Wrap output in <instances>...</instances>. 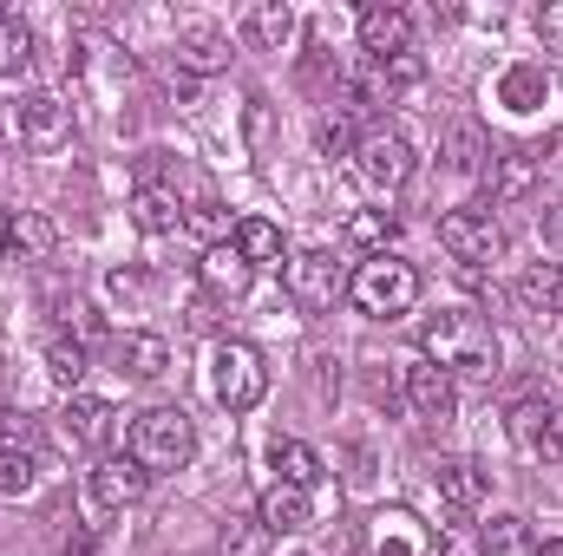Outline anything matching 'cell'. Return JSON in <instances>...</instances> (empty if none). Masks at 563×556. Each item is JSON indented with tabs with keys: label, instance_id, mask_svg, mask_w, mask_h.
Returning <instances> with one entry per match:
<instances>
[{
	"label": "cell",
	"instance_id": "6da1fadb",
	"mask_svg": "<svg viewBox=\"0 0 563 556\" xmlns=\"http://www.w3.org/2000/svg\"><path fill=\"white\" fill-rule=\"evenodd\" d=\"M420 360L445 367L452 380L459 374L465 380H492L498 374V327L485 314H472V308H439L420 334Z\"/></svg>",
	"mask_w": 563,
	"mask_h": 556
},
{
	"label": "cell",
	"instance_id": "7a4b0ae2",
	"mask_svg": "<svg viewBox=\"0 0 563 556\" xmlns=\"http://www.w3.org/2000/svg\"><path fill=\"white\" fill-rule=\"evenodd\" d=\"M125 452L139 458L144 471H184L197 458V425H190L184 407H151V413L132 419Z\"/></svg>",
	"mask_w": 563,
	"mask_h": 556
},
{
	"label": "cell",
	"instance_id": "3957f363",
	"mask_svg": "<svg viewBox=\"0 0 563 556\" xmlns=\"http://www.w3.org/2000/svg\"><path fill=\"white\" fill-rule=\"evenodd\" d=\"M347 301H354L361 314H374V321H394V314H407V308L420 301V269H413L407 256H367V263L347 276Z\"/></svg>",
	"mask_w": 563,
	"mask_h": 556
},
{
	"label": "cell",
	"instance_id": "277c9868",
	"mask_svg": "<svg viewBox=\"0 0 563 556\" xmlns=\"http://www.w3.org/2000/svg\"><path fill=\"white\" fill-rule=\"evenodd\" d=\"M210 393L223 413H256L269 393V360L250 341H217L210 347Z\"/></svg>",
	"mask_w": 563,
	"mask_h": 556
},
{
	"label": "cell",
	"instance_id": "5b68a950",
	"mask_svg": "<svg viewBox=\"0 0 563 556\" xmlns=\"http://www.w3.org/2000/svg\"><path fill=\"white\" fill-rule=\"evenodd\" d=\"M53 432H59V445L66 452H92V458H112V445L125 438V413L112 407V400H92V393H73L59 419H53Z\"/></svg>",
	"mask_w": 563,
	"mask_h": 556
},
{
	"label": "cell",
	"instance_id": "8992f818",
	"mask_svg": "<svg viewBox=\"0 0 563 556\" xmlns=\"http://www.w3.org/2000/svg\"><path fill=\"white\" fill-rule=\"evenodd\" d=\"M282 288H288V301H295V308L321 314V308H334V301L347 294V276H341V263H334L328 249H301V256H288Z\"/></svg>",
	"mask_w": 563,
	"mask_h": 556
},
{
	"label": "cell",
	"instance_id": "52a82bcc",
	"mask_svg": "<svg viewBox=\"0 0 563 556\" xmlns=\"http://www.w3.org/2000/svg\"><path fill=\"white\" fill-rule=\"evenodd\" d=\"M439 249H445L452 263L478 269V263H492V256L505 249V230H498L492 210H445V216H439Z\"/></svg>",
	"mask_w": 563,
	"mask_h": 556
},
{
	"label": "cell",
	"instance_id": "ba28073f",
	"mask_svg": "<svg viewBox=\"0 0 563 556\" xmlns=\"http://www.w3.org/2000/svg\"><path fill=\"white\" fill-rule=\"evenodd\" d=\"M354 170H361V184L367 190H400L407 177H413V144L400 138L394 125H380V132H367V138L354 144Z\"/></svg>",
	"mask_w": 563,
	"mask_h": 556
},
{
	"label": "cell",
	"instance_id": "9c48e42d",
	"mask_svg": "<svg viewBox=\"0 0 563 556\" xmlns=\"http://www.w3.org/2000/svg\"><path fill=\"white\" fill-rule=\"evenodd\" d=\"M144 485H151V471H144L132 452H112V458H99L92 471H86V504L106 518V511H125V504H139Z\"/></svg>",
	"mask_w": 563,
	"mask_h": 556
},
{
	"label": "cell",
	"instance_id": "30bf717a",
	"mask_svg": "<svg viewBox=\"0 0 563 556\" xmlns=\"http://www.w3.org/2000/svg\"><path fill=\"white\" fill-rule=\"evenodd\" d=\"M361 53L367 59H400L413 53V13L394 0H367L361 7Z\"/></svg>",
	"mask_w": 563,
	"mask_h": 556
},
{
	"label": "cell",
	"instance_id": "8fae6325",
	"mask_svg": "<svg viewBox=\"0 0 563 556\" xmlns=\"http://www.w3.org/2000/svg\"><path fill=\"white\" fill-rule=\"evenodd\" d=\"M13 119H20V138H26V151H40V157H53L59 144L73 138V105H59L53 92H26Z\"/></svg>",
	"mask_w": 563,
	"mask_h": 556
},
{
	"label": "cell",
	"instance_id": "7c38bea8",
	"mask_svg": "<svg viewBox=\"0 0 563 556\" xmlns=\"http://www.w3.org/2000/svg\"><path fill=\"white\" fill-rule=\"evenodd\" d=\"M230 59H236V53H230V33H223V26L197 20V26H184V33H177V73L210 79V73H223Z\"/></svg>",
	"mask_w": 563,
	"mask_h": 556
},
{
	"label": "cell",
	"instance_id": "4fadbf2b",
	"mask_svg": "<svg viewBox=\"0 0 563 556\" xmlns=\"http://www.w3.org/2000/svg\"><path fill=\"white\" fill-rule=\"evenodd\" d=\"M197 281H203V294H210V301H236V294H250L256 269L243 263V249H236V243H217V249H203V256H197Z\"/></svg>",
	"mask_w": 563,
	"mask_h": 556
},
{
	"label": "cell",
	"instance_id": "5bb4252c",
	"mask_svg": "<svg viewBox=\"0 0 563 556\" xmlns=\"http://www.w3.org/2000/svg\"><path fill=\"white\" fill-rule=\"evenodd\" d=\"M132 223H139L144 236H177V230H184V197H177L170 184L144 177L139 190H132Z\"/></svg>",
	"mask_w": 563,
	"mask_h": 556
},
{
	"label": "cell",
	"instance_id": "9a60e30c",
	"mask_svg": "<svg viewBox=\"0 0 563 556\" xmlns=\"http://www.w3.org/2000/svg\"><path fill=\"white\" fill-rule=\"evenodd\" d=\"M256 518H263V531H269V537H295V531H308V524H314V491L269 485V491H263V504H256Z\"/></svg>",
	"mask_w": 563,
	"mask_h": 556
},
{
	"label": "cell",
	"instance_id": "2e32d148",
	"mask_svg": "<svg viewBox=\"0 0 563 556\" xmlns=\"http://www.w3.org/2000/svg\"><path fill=\"white\" fill-rule=\"evenodd\" d=\"M407 400H413L420 419H452V407H459V380H452L445 367L420 360V367H407Z\"/></svg>",
	"mask_w": 563,
	"mask_h": 556
},
{
	"label": "cell",
	"instance_id": "e0dca14e",
	"mask_svg": "<svg viewBox=\"0 0 563 556\" xmlns=\"http://www.w3.org/2000/svg\"><path fill=\"white\" fill-rule=\"evenodd\" d=\"M243 40H250L256 53H288V40H295V7H288V0H256V7H243Z\"/></svg>",
	"mask_w": 563,
	"mask_h": 556
},
{
	"label": "cell",
	"instance_id": "ac0fdd59",
	"mask_svg": "<svg viewBox=\"0 0 563 556\" xmlns=\"http://www.w3.org/2000/svg\"><path fill=\"white\" fill-rule=\"evenodd\" d=\"M432 485H439V498L465 518V511H478L485 504V471L472 465V458H439V471H432Z\"/></svg>",
	"mask_w": 563,
	"mask_h": 556
},
{
	"label": "cell",
	"instance_id": "d6986e66",
	"mask_svg": "<svg viewBox=\"0 0 563 556\" xmlns=\"http://www.w3.org/2000/svg\"><path fill=\"white\" fill-rule=\"evenodd\" d=\"M511 294L525 314H563V263H531Z\"/></svg>",
	"mask_w": 563,
	"mask_h": 556
},
{
	"label": "cell",
	"instance_id": "ffe728a7",
	"mask_svg": "<svg viewBox=\"0 0 563 556\" xmlns=\"http://www.w3.org/2000/svg\"><path fill=\"white\" fill-rule=\"evenodd\" d=\"M531 184H538V157H531V151H505V157H492V177H485L492 203H518V197H531Z\"/></svg>",
	"mask_w": 563,
	"mask_h": 556
},
{
	"label": "cell",
	"instance_id": "44dd1931",
	"mask_svg": "<svg viewBox=\"0 0 563 556\" xmlns=\"http://www.w3.org/2000/svg\"><path fill=\"white\" fill-rule=\"evenodd\" d=\"M439 157H445L452 170H485V157H492L485 125H478V119H452V125H445V138H439Z\"/></svg>",
	"mask_w": 563,
	"mask_h": 556
},
{
	"label": "cell",
	"instance_id": "7402d4cb",
	"mask_svg": "<svg viewBox=\"0 0 563 556\" xmlns=\"http://www.w3.org/2000/svg\"><path fill=\"white\" fill-rule=\"evenodd\" d=\"M119 367L132 374V380H157V374H170V341L164 334H119Z\"/></svg>",
	"mask_w": 563,
	"mask_h": 556
},
{
	"label": "cell",
	"instance_id": "603a6c76",
	"mask_svg": "<svg viewBox=\"0 0 563 556\" xmlns=\"http://www.w3.org/2000/svg\"><path fill=\"white\" fill-rule=\"evenodd\" d=\"M321 478H328V465H321V452H314V445H301V438H276V485L314 491Z\"/></svg>",
	"mask_w": 563,
	"mask_h": 556
},
{
	"label": "cell",
	"instance_id": "cb8c5ba5",
	"mask_svg": "<svg viewBox=\"0 0 563 556\" xmlns=\"http://www.w3.org/2000/svg\"><path fill=\"white\" fill-rule=\"evenodd\" d=\"M394 236H400V216L394 210H354L347 216V243L367 249V256H394Z\"/></svg>",
	"mask_w": 563,
	"mask_h": 556
},
{
	"label": "cell",
	"instance_id": "d4e9b609",
	"mask_svg": "<svg viewBox=\"0 0 563 556\" xmlns=\"http://www.w3.org/2000/svg\"><path fill=\"white\" fill-rule=\"evenodd\" d=\"M230 243L243 249V263H250V269H263V263H282V230L269 223V216H243Z\"/></svg>",
	"mask_w": 563,
	"mask_h": 556
},
{
	"label": "cell",
	"instance_id": "484cf974",
	"mask_svg": "<svg viewBox=\"0 0 563 556\" xmlns=\"http://www.w3.org/2000/svg\"><path fill=\"white\" fill-rule=\"evenodd\" d=\"M498 99H505L511 112H538V105L551 99V79H544V66H511V73L498 79Z\"/></svg>",
	"mask_w": 563,
	"mask_h": 556
},
{
	"label": "cell",
	"instance_id": "4316f807",
	"mask_svg": "<svg viewBox=\"0 0 563 556\" xmlns=\"http://www.w3.org/2000/svg\"><path fill=\"white\" fill-rule=\"evenodd\" d=\"M236 223H243V216H230L217 197H197V203H184V230H197V236H203V249L230 243V236H236Z\"/></svg>",
	"mask_w": 563,
	"mask_h": 556
},
{
	"label": "cell",
	"instance_id": "83f0119b",
	"mask_svg": "<svg viewBox=\"0 0 563 556\" xmlns=\"http://www.w3.org/2000/svg\"><path fill=\"white\" fill-rule=\"evenodd\" d=\"M485 556H538V537H531V524L518 518V511H505V518H492L485 531Z\"/></svg>",
	"mask_w": 563,
	"mask_h": 556
},
{
	"label": "cell",
	"instance_id": "f1b7e54d",
	"mask_svg": "<svg viewBox=\"0 0 563 556\" xmlns=\"http://www.w3.org/2000/svg\"><path fill=\"white\" fill-rule=\"evenodd\" d=\"M46 374H53L66 393H79V380L92 374V367H86V341H73V334H53V341H46Z\"/></svg>",
	"mask_w": 563,
	"mask_h": 556
},
{
	"label": "cell",
	"instance_id": "f546056e",
	"mask_svg": "<svg viewBox=\"0 0 563 556\" xmlns=\"http://www.w3.org/2000/svg\"><path fill=\"white\" fill-rule=\"evenodd\" d=\"M53 314H59V327H66L73 341H99V334H106V321L92 314V301H86L79 288H59V294H53Z\"/></svg>",
	"mask_w": 563,
	"mask_h": 556
},
{
	"label": "cell",
	"instance_id": "4dcf8cb0",
	"mask_svg": "<svg viewBox=\"0 0 563 556\" xmlns=\"http://www.w3.org/2000/svg\"><path fill=\"white\" fill-rule=\"evenodd\" d=\"M13 249H20V256H53V249H59L53 216H46V210H20V216H13Z\"/></svg>",
	"mask_w": 563,
	"mask_h": 556
},
{
	"label": "cell",
	"instance_id": "1f68e13d",
	"mask_svg": "<svg viewBox=\"0 0 563 556\" xmlns=\"http://www.w3.org/2000/svg\"><path fill=\"white\" fill-rule=\"evenodd\" d=\"M26 66H33V33L13 13H0V79H20Z\"/></svg>",
	"mask_w": 563,
	"mask_h": 556
},
{
	"label": "cell",
	"instance_id": "d6a6232c",
	"mask_svg": "<svg viewBox=\"0 0 563 556\" xmlns=\"http://www.w3.org/2000/svg\"><path fill=\"white\" fill-rule=\"evenodd\" d=\"M217 551H223V556H263V551H269L263 518H230V524H223V537H217Z\"/></svg>",
	"mask_w": 563,
	"mask_h": 556
},
{
	"label": "cell",
	"instance_id": "836d02e7",
	"mask_svg": "<svg viewBox=\"0 0 563 556\" xmlns=\"http://www.w3.org/2000/svg\"><path fill=\"white\" fill-rule=\"evenodd\" d=\"M380 556H420V531H413V518H407V511L380 518Z\"/></svg>",
	"mask_w": 563,
	"mask_h": 556
},
{
	"label": "cell",
	"instance_id": "e575fe53",
	"mask_svg": "<svg viewBox=\"0 0 563 556\" xmlns=\"http://www.w3.org/2000/svg\"><path fill=\"white\" fill-rule=\"evenodd\" d=\"M314 144H321V157H354V125H347V112H328L321 125H314Z\"/></svg>",
	"mask_w": 563,
	"mask_h": 556
},
{
	"label": "cell",
	"instance_id": "d590c367",
	"mask_svg": "<svg viewBox=\"0 0 563 556\" xmlns=\"http://www.w3.org/2000/svg\"><path fill=\"white\" fill-rule=\"evenodd\" d=\"M33 491V458L26 452H0V498H26Z\"/></svg>",
	"mask_w": 563,
	"mask_h": 556
},
{
	"label": "cell",
	"instance_id": "8d00e7d4",
	"mask_svg": "<svg viewBox=\"0 0 563 556\" xmlns=\"http://www.w3.org/2000/svg\"><path fill=\"white\" fill-rule=\"evenodd\" d=\"M439 556H485V537L472 524H445L439 531Z\"/></svg>",
	"mask_w": 563,
	"mask_h": 556
},
{
	"label": "cell",
	"instance_id": "74e56055",
	"mask_svg": "<svg viewBox=\"0 0 563 556\" xmlns=\"http://www.w3.org/2000/svg\"><path fill=\"white\" fill-rule=\"evenodd\" d=\"M106 294H112V301H125V308H139V301H144V276H139V269H112V276H106Z\"/></svg>",
	"mask_w": 563,
	"mask_h": 556
},
{
	"label": "cell",
	"instance_id": "f35d334b",
	"mask_svg": "<svg viewBox=\"0 0 563 556\" xmlns=\"http://www.w3.org/2000/svg\"><path fill=\"white\" fill-rule=\"evenodd\" d=\"M26 438H33V425L13 413V407H0V452H26Z\"/></svg>",
	"mask_w": 563,
	"mask_h": 556
},
{
	"label": "cell",
	"instance_id": "ab89813d",
	"mask_svg": "<svg viewBox=\"0 0 563 556\" xmlns=\"http://www.w3.org/2000/svg\"><path fill=\"white\" fill-rule=\"evenodd\" d=\"M538 40H544V53L563 59V0H551V7L538 13Z\"/></svg>",
	"mask_w": 563,
	"mask_h": 556
},
{
	"label": "cell",
	"instance_id": "60d3db41",
	"mask_svg": "<svg viewBox=\"0 0 563 556\" xmlns=\"http://www.w3.org/2000/svg\"><path fill=\"white\" fill-rule=\"evenodd\" d=\"M538 452H544V458H563V407L551 413V425H544V438H538Z\"/></svg>",
	"mask_w": 563,
	"mask_h": 556
},
{
	"label": "cell",
	"instance_id": "b9f144b4",
	"mask_svg": "<svg viewBox=\"0 0 563 556\" xmlns=\"http://www.w3.org/2000/svg\"><path fill=\"white\" fill-rule=\"evenodd\" d=\"M544 243H558V249H563V203L544 210Z\"/></svg>",
	"mask_w": 563,
	"mask_h": 556
},
{
	"label": "cell",
	"instance_id": "7bdbcfd3",
	"mask_svg": "<svg viewBox=\"0 0 563 556\" xmlns=\"http://www.w3.org/2000/svg\"><path fill=\"white\" fill-rule=\"evenodd\" d=\"M7 256H13V210L0 203V263H7Z\"/></svg>",
	"mask_w": 563,
	"mask_h": 556
},
{
	"label": "cell",
	"instance_id": "ee69618b",
	"mask_svg": "<svg viewBox=\"0 0 563 556\" xmlns=\"http://www.w3.org/2000/svg\"><path fill=\"white\" fill-rule=\"evenodd\" d=\"M538 556H563V537H551V544H538Z\"/></svg>",
	"mask_w": 563,
	"mask_h": 556
},
{
	"label": "cell",
	"instance_id": "f6af8a7d",
	"mask_svg": "<svg viewBox=\"0 0 563 556\" xmlns=\"http://www.w3.org/2000/svg\"><path fill=\"white\" fill-rule=\"evenodd\" d=\"M295 556H314V551H295Z\"/></svg>",
	"mask_w": 563,
	"mask_h": 556
}]
</instances>
